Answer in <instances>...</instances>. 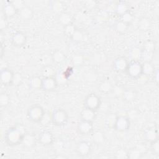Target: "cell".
Masks as SVG:
<instances>
[{
    "instance_id": "cell-1",
    "label": "cell",
    "mask_w": 159,
    "mask_h": 159,
    "mask_svg": "<svg viewBox=\"0 0 159 159\" xmlns=\"http://www.w3.org/2000/svg\"><path fill=\"white\" fill-rule=\"evenodd\" d=\"M25 134L24 126L21 124H18L6 131L4 135V140L8 145L16 146L21 143Z\"/></svg>"
},
{
    "instance_id": "cell-2",
    "label": "cell",
    "mask_w": 159,
    "mask_h": 159,
    "mask_svg": "<svg viewBox=\"0 0 159 159\" xmlns=\"http://www.w3.org/2000/svg\"><path fill=\"white\" fill-rule=\"evenodd\" d=\"M45 114V112L44 109L39 104L30 106L27 112L29 119L34 122H40Z\"/></svg>"
},
{
    "instance_id": "cell-3",
    "label": "cell",
    "mask_w": 159,
    "mask_h": 159,
    "mask_svg": "<svg viewBox=\"0 0 159 159\" xmlns=\"http://www.w3.org/2000/svg\"><path fill=\"white\" fill-rule=\"evenodd\" d=\"M51 121L57 126H63L66 125L68 120L67 112L63 109H55L51 114Z\"/></svg>"
},
{
    "instance_id": "cell-4",
    "label": "cell",
    "mask_w": 159,
    "mask_h": 159,
    "mask_svg": "<svg viewBox=\"0 0 159 159\" xmlns=\"http://www.w3.org/2000/svg\"><path fill=\"white\" fill-rule=\"evenodd\" d=\"M101 104V100L100 97L95 93H90L88 94L84 100V107L96 111Z\"/></svg>"
},
{
    "instance_id": "cell-5",
    "label": "cell",
    "mask_w": 159,
    "mask_h": 159,
    "mask_svg": "<svg viewBox=\"0 0 159 159\" xmlns=\"http://www.w3.org/2000/svg\"><path fill=\"white\" fill-rule=\"evenodd\" d=\"M125 72L130 78L136 80L142 74V64L139 61L132 60L129 63Z\"/></svg>"
},
{
    "instance_id": "cell-6",
    "label": "cell",
    "mask_w": 159,
    "mask_h": 159,
    "mask_svg": "<svg viewBox=\"0 0 159 159\" xmlns=\"http://www.w3.org/2000/svg\"><path fill=\"white\" fill-rule=\"evenodd\" d=\"M130 127V119L127 116H117L113 128L119 132L127 131Z\"/></svg>"
},
{
    "instance_id": "cell-7",
    "label": "cell",
    "mask_w": 159,
    "mask_h": 159,
    "mask_svg": "<svg viewBox=\"0 0 159 159\" xmlns=\"http://www.w3.org/2000/svg\"><path fill=\"white\" fill-rule=\"evenodd\" d=\"M91 145L87 141L80 142L76 147L77 155L81 157H86L91 152Z\"/></svg>"
},
{
    "instance_id": "cell-8",
    "label": "cell",
    "mask_w": 159,
    "mask_h": 159,
    "mask_svg": "<svg viewBox=\"0 0 159 159\" xmlns=\"http://www.w3.org/2000/svg\"><path fill=\"white\" fill-rule=\"evenodd\" d=\"M58 86L57 80L54 77H47L42 78V89L45 91H52Z\"/></svg>"
},
{
    "instance_id": "cell-9",
    "label": "cell",
    "mask_w": 159,
    "mask_h": 159,
    "mask_svg": "<svg viewBox=\"0 0 159 159\" xmlns=\"http://www.w3.org/2000/svg\"><path fill=\"white\" fill-rule=\"evenodd\" d=\"M77 130L79 134L83 135L90 134L93 130V122L81 120L77 125Z\"/></svg>"
},
{
    "instance_id": "cell-10",
    "label": "cell",
    "mask_w": 159,
    "mask_h": 159,
    "mask_svg": "<svg viewBox=\"0 0 159 159\" xmlns=\"http://www.w3.org/2000/svg\"><path fill=\"white\" fill-rule=\"evenodd\" d=\"M14 73L8 68H2L1 70V82L4 86L12 84Z\"/></svg>"
},
{
    "instance_id": "cell-11",
    "label": "cell",
    "mask_w": 159,
    "mask_h": 159,
    "mask_svg": "<svg viewBox=\"0 0 159 159\" xmlns=\"http://www.w3.org/2000/svg\"><path fill=\"white\" fill-rule=\"evenodd\" d=\"M129 61L124 57H119L114 60L112 63L113 68L117 72L125 71L129 65Z\"/></svg>"
},
{
    "instance_id": "cell-12",
    "label": "cell",
    "mask_w": 159,
    "mask_h": 159,
    "mask_svg": "<svg viewBox=\"0 0 159 159\" xmlns=\"http://www.w3.org/2000/svg\"><path fill=\"white\" fill-rule=\"evenodd\" d=\"M11 41L14 46L16 47H20L24 45L26 43L27 37L24 33L17 32L12 35Z\"/></svg>"
},
{
    "instance_id": "cell-13",
    "label": "cell",
    "mask_w": 159,
    "mask_h": 159,
    "mask_svg": "<svg viewBox=\"0 0 159 159\" xmlns=\"http://www.w3.org/2000/svg\"><path fill=\"white\" fill-rule=\"evenodd\" d=\"M39 143L42 145L48 146L52 145L54 142V137L53 134L49 131H43L42 132L37 139Z\"/></svg>"
},
{
    "instance_id": "cell-14",
    "label": "cell",
    "mask_w": 159,
    "mask_h": 159,
    "mask_svg": "<svg viewBox=\"0 0 159 159\" xmlns=\"http://www.w3.org/2000/svg\"><path fill=\"white\" fill-rule=\"evenodd\" d=\"M37 139L34 135L30 133H25L22 138L21 145L25 148L29 149L35 146Z\"/></svg>"
},
{
    "instance_id": "cell-15",
    "label": "cell",
    "mask_w": 159,
    "mask_h": 159,
    "mask_svg": "<svg viewBox=\"0 0 159 159\" xmlns=\"http://www.w3.org/2000/svg\"><path fill=\"white\" fill-rule=\"evenodd\" d=\"M144 138L145 140L150 143L158 140V132L157 129L155 127H150L147 129L144 132Z\"/></svg>"
},
{
    "instance_id": "cell-16",
    "label": "cell",
    "mask_w": 159,
    "mask_h": 159,
    "mask_svg": "<svg viewBox=\"0 0 159 159\" xmlns=\"http://www.w3.org/2000/svg\"><path fill=\"white\" fill-rule=\"evenodd\" d=\"M81 120L89 122H93L96 117V111L86 107H84L80 114Z\"/></svg>"
},
{
    "instance_id": "cell-17",
    "label": "cell",
    "mask_w": 159,
    "mask_h": 159,
    "mask_svg": "<svg viewBox=\"0 0 159 159\" xmlns=\"http://www.w3.org/2000/svg\"><path fill=\"white\" fill-rule=\"evenodd\" d=\"M2 12L5 17H12L17 14L18 12L11 4V1H8L2 6Z\"/></svg>"
},
{
    "instance_id": "cell-18",
    "label": "cell",
    "mask_w": 159,
    "mask_h": 159,
    "mask_svg": "<svg viewBox=\"0 0 159 159\" xmlns=\"http://www.w3.org/2000/svg\"><path fill=\"white\" fill-rule=\"evenodd\" d=\"M17 14L19 17L23 20H29L33 17L34 11L31 7L25 6L19 11Z\"/></svg>"
},
{
    "instance_id": "cell-19",
    "label": "cell",
    "mask_w": 159,
    "mask_h": 159,
    "mask_svg": "<svg viewBox=\"0 0 159 159\" xmlns=\"http://www.w3.org/2000/svg\"><path fill=\"white\" fill-rule=\"evenodd\" d=\"M122 96L124 101L127 102H132L135 100L137 96V93L135 90V89L127 88L124 89Z\"/></svg>"
},
{
    "instance_id": "cell-20",
    "label": "cell",
    "mask_w": 159,
    "mask_h": 159,
    "mask_svg": "<svg viewBox=\"0 0 159 159\" xmlns=\"http://www.w3.org/2000/svg\"><path fill=\"white\" fill-rule=\"evenodd\" d=\"M58 20L60 24H61L62 25H63V27H65L66 25L73 24V17L68 12H63L62 13L59 14L58 17Z\"/></svg>"
},
{
    "instance_id": "cell-21",
    "label": "cell",
    "mask_w": 159,
    "mask_h": 159,
    "mask_svg": "<svg viewBox=\"0 0 159 159\" xmlns=\"http://www.w3.org/2000/svg\"><path fill=\"white\" fill-rule=\"evenodd\" d=\"M115 11L117 15L122 16L125 13L129 11V7L128 4L125 1H119L116 6Z\"/></svg>"
},
{
    "instance_id": "cell-22",
    "label": "cell",
    "mask_w": 159,
    "mask_h": 159,
    "mask_svg": "<svg viewBox=\"0 0 159 159\" xmlns=\"http://www.w3.org/2000/svg\"><path fill=\"white\" fill-rule=\"evenodd\" d=\"M151 25L152 24L150 19L146 17H142L139 19L138 22L137 27L139 30L142 32H145L150 29Z\"/></svg>"
},
{
    "instance_id": "cell-23",
    "label": "cell",
    "mask_w": 159,
    "mask_h": 159,
    "mask_svg": "<svg viewBox=\"0 0 159 159\" xmlns=\"http://www.w3.org/2000/svg\"><path fill=\"white\" fill-rule=\"evenodd\" d=\"M30 88L33 90H39L42 89V79L39 76H32L29 82Z\"/></svg>"
},
{
    "instance_id": "cell-24",
    "label": "cell",
    "mask_w": 159,
    "mask_h": 159,
    "mask_svg": "<svg viewBox=\"0 0 159 159\" xmlns=\"http://www.w3.org/2000/svg\"><path fill=\"white\" fill-rule=\"evenodd\" d=\"M113 88L114 86L112 83L106 80L102 81L98 87L99 91L103 94H109L111 93L113 91Z\"/></svg>"
},
{
    "instance_id": "cell-25",
    "label": "cell",
    "mask_w": 159,
    "mask_h": 159,
    "mask_svg": "<svg viewBox=\"0 0 159 159\" xmlns=\"http://www.w3.org/2000/svg\"><path fill=\"white\" fill-rule=\"evenodd\" d=\"M91 139L94 143L100 145L105 141V135L101 130H96L92 134Z\"/></svg>"
},
{
    "instance_id": "cell-26",
    "label": "cell",
    "mask_w": 159,
    "mask_h": 159,
    "mask_svg": "<svg viewBox=\"0 0 159 159\" xmlns=\"http://www.w3.org/2000/svg\"><path fill=\"white\" fill-rule=\"evenodd\" d=\"M143 152L140 147H136L128 150V158L139 159L142 157Z\"/></svg>"
},
{
    "instance_id": "cell-27",
    "label": "cell",
    "mask_w": 159,
    "mask_h": 159,
    "mask_svg": "<svg viewBox=\"0 0 159 159\" xmlns=\"http://www.w3.org/2000/svg\"><path fill=\"white\" fill-rule=\"evenodd\" d=\"M155 70V68L152 62H143L142 63V74L150 76L152 75Z\"/></svg>"
},
{
    "instance_id": "cell-28",
    "label": "cell",
    "mask_w": 159,
    "mask_h": 159,
    "mask_svg": "<svg viewBox=\"0 0 159 159\" xmlns=\"http://www.w3.org/2000/svg\"><path fill=\"white\" fill-rule=\"evenodd\" d=\"M52 60L55 63H61L65 60V55L61 50H57L52 54Z\"/></svg>"
},
{
    "instance_id": "cell-29",
    "label": "cell",
    "mask_w": 159,
    "mask_h": 159,
    "mask_svg": "<svg viewBox=\"0 0 159 159\" xmlns=\"http://www.w3.org/2000/svg\"><path fill=\"white\" fill-rule=\"evenodd\" d=\"M50 7L52 11L57 14H61L63 12L64 9V4L60 1H53L50 3Z\"/></svg>"
},
{
    "instance_id": "cell-30",
    "label": "cell",
    "mask_w": 159,
    "mask_h": 159,
    "mask_svg": "<svg viewBox=\"0 0 159 159\" xmlns=\"http://www.w3.org/2000/svg\"><path fill=\"white\" fill-rule=\"evenodd\" d=\"M129 25L123 22L121 20L117 21L115 24H114V29L119 34L123 35L126 33L127 31Z\"/></svg>"
},
{
    "instance_id": "cell-31",
    "label": "cell",
    "mask_w": 159,
    "mask_h": 159,
    "mask_svg": "<svg viewBox=\"0 0 159 159\" xmlns=\"http://www.w3.org/2000/svg\"><path fill=\"white\" fill-rule=\"evenodd\" d=\"M154 53L155 52L144 50L142 48L140 60L143 62H152L154 58Z\"/></svg>"
},
{
    "instance_id": "cell-32",
    "label": "cell",
    "mask_w": 159,
    "mask_h": 159,
    "mask_svg": "<svg viewBox=\"0 0 159 159\" xmlns=\"http://www.w3.org/2000/svg\"><path fill=\"white\" fill-rule=\"evenodd\" d=\"M55 71L53 68L50 65H45L42 70V75L43 78L54 76Z\"/></svg>"
},
{
    "instance_id": "cell-33",
    "label": "cell",
    "mask_w": 159,
    "mask_h": 159,
    "mask_svg": "<svg viewBox=\"0 0 159 159\" xmlns=\"http://www.w3.org/2000/svg\"><path fill=\"white\" fill-rule=\"evenodd\" d=\"M70 39L75 43H80L84 39V34L82 31L76 29L73 34L71 36Z\"/></svg>"
},
{
    "instance_id": "cell-34",
    "label": "cell",
    "mask_w": 159,
    "mask_h": 159,
    "mask_svg": "<svg viewBox=\"0 0 159 159\" xmlns=\"http://www.w3.org/2000/svg\"><path fill=\"white\" fill-rule=\"evenodd\" d=\"M142 53V48L139 47L133 48L130 52V55L131 58L134 61H138V60L140 59Z\"/></svg>"
},
{
    "instance_id": "cell-35",
    "label": "cell",
    "mask_w": 159,
    "mask_h": 159,
    "mask_svg": "<svg viewBox=\"0 0 159 159\" xmlns=\"http://www.w3.org/2000/svg\"><path fill=\"white\" fill-rule=\"evenodd\" d=\"M84 60V57L81 54H75L71 58V63L76 66H80L83 63Z\"/></svg>"
},
{
    "instance_id": "cell-36",
    "label": "cell",
    "mask_w": 159,
    "mask_h": 159,
    "mask_svg": "<svg viewBox=\"0 0 159 159\" xmlns=\"http://www.w3.org/2000/svg\"><path fill=\"white\" fill-rule=\"evenodd\" d=\"M121 17V21H122L123 22H124L125 24H126L127 25H128L129 26L132 24V22H133L134 20V15L130 12H127L126 13H125L124 14H123Z\"/></svg>"
},
{
    "instance_id": "cell-37",
    "label": "cell",
    "mask_w": 159,
    "mask_h": 159,
    "mask_svg": "<svg viewBox=\"0 0 159 159\" xmlns=\"http://www.w3.org/2000/svg\"><path fill=\"white\" fill-rule=\"evenodd\" d=\"M10 102V97L6 93H2L0 95V106L2 107H6Z\"/></svg>"
},
{
    "instance_id": "cell-38",
    "label": "cell",
    "mask_w": 159,
    "mask_h": 159,
    "mask_svg": "<svg viewBox=\"0 0 159 159\" xmlns=\"http://www.w3.org/2000/svg\"><path fill=\"white\" fill-rule=\"evenodd\" d=\"M143 50H146V51H149V52H155V43L151 40H147L143 45Z\"/></svg>"
},
{
    "instance_id": "cell-39",
    "label": "cell",
    "mask_w": 159,
    "mask_h": 159,
    "mask_svg": "<svg viewBox=\"0 0 159 159\" xmlns=\"http://www.w3.org/2000/svg\"><path fill=\"white\" fill-rule=\"evenodd\" d=\"M114 157L117 159H127L128 158V150L124 148H119L115 153Z\"/></svg>"
},
{
    "instance_id": "cell-40",
    "label": "cell",
    "mask_w": 159,
    "mask_h": 159,
    "mask_svg": "<svg viewBox=\"0 0 159 159\" xmlns=\"http://www.w3.org/2000/svg\"><path fill=\"white\" fill-rule=\"evenodd\" d=\"M76 29H77L75 27L73 24H71L64 27V32L66 36L70 38Z\"/></svg>"
},
{
    "instance_id": "cell-41",
    "label": "cell",
    "mask_w": 159,
    "mask_h": 159,
    "mask_svg": "<svg viewBox=\"0 0 159 159\" xmlns=\"http://www.w3.org/2000/svg\"><path fill=\"white\" fill-rule=\"evenodd\" d=\"M22 80H23V78H22V76L20 73H14L11 85L19 86V84H20L22 83Z\"/></svg>"
},
{
    "instance_id": "cell-42",
    "label": "cell",
    "mask_w": 159,
    "mask_h": 159,
    "mask_svg": "<svg viewBox=\"0 0 159 159\" xmlns=\"http://www.w3.org/2000/svg\"><path fill=\"white\" fill-rule=\"evenodd\" d=\"M11 4L14 6V7L16 9L17 12L22 9L24 6H25V3L22 0H14L11 1Z\"/></svg>"
},
{
    "instance_id": "cell-43",
    "label": "cell",
    "mask_w": 159,
    "mask_h": 159,
    "mask_svg": "<svg viewBox=\"0 0 159 159\" xmlns=\"http://www.w3.org/2000/svg\"><path fill=\"white\" fill-rule=\"evenodd\" d=\"M117 116H115L114 114H109L107 118H106V124L109 127H113L116 119Z\"/></svg>"
},
{
    "instance_id": "cell-44",
    "label": "cell",
    "mask_w": 159,
    "mask_h": 159,
    "mask_svg": "<svg viewBox=\"0 0 159 159\" xmlns=\"http://www.w3.org/2000/svg\"><path fill=\"white\" fill-rule=\"evenodd\" d=\"M151 144V150L153 154L158 155L159 154V141L158 140L153 142Z\"/></svg>"
},
{
    "instance_id": "cell-45",
    "label": "cell",
    "mask_w": 159,
    "mask_h": 159,
    "mask_svg": "<svg viewBox=\"0 0 159 159\" xmlns=\"http://www.w3.org/2000/svg\"><path fill=\"white\" fill-rule=\"evenodd\" d=\"M97 6V2L96 1L89 0L84 2V6L88 10H92Z\"/></svg>"
},
{
    "instance_id": "cell-46",
    "label": "cell",
    "mask_w": 159,
    "mask_h": 159,
    "mask_svg": "<svg viewBox=\"0 0 159 159\" xmlns=\"http://www.w3.org/2000/svg\"><path fill=\"white\" fill-rule=\"evenodd\" d=\"M149 80V76L147 75H145L144 74H142L139 78H137L136 79L138 84L143 85L147 83V82Z\"/></svg>"
},
{
    "instance_id": "cell-47",
    "label": "cell",
    "mask_w": 159,
    "mask_h": 159,
    "mask_svg": "<svg viewBox=\"0 0 159 159\" xmlns=\"http://www.w3.org/2000/svg\"><path fill=\"white\" fill-rule=\"evenodd\" d=\"M108 18V14L105 11H101L97 14V19L99 21H105Z\"/></svg>"
},
{
    "instance_id": "cell-48",
    "label": "cell",
    "mask_w": 159,
    "mask_h": 159,
    "mask_svg": "<svg viewBox=\"0 0 159 159\" xmlns=\"http://www.w3.org/2000/svg\"><path fill=\"white\" fill-rule=\"evenodd\" d=\"M7 27V22L6 19L4 18H2L0 21V29L1 30H4Z\"/></svg>"
},
{
    "instance_id": "cell-49",
    "label": "cell",
    "mask_w": 159,
    "mask_h": 159,
    "mask_svg": "<svg viewBox=\"0 0 159 159\" xmlns=\"http://www.w3.org/2000/svg\"><path fill=\"white\" fill-rule=\"evenodd\" d=\"M152 76H153V81L154 82L158 84V69H155L153 73L152 74Z\"/></svg>"
},
{
    "instance_id": "cell-50",
    "label": "cell",
    "mask_w": 159,
    "mask_h": 159,
    "mask_svg": "<svg viewBox=\"0 0 159 159\" xmlns=\"http://www.w3.org/2000/svg\"><path fill=\"white\" fill-rule=\"evenodd\" d=\"M1 57H2V56H3V50H4V48L2 47V45H1Z\"/></svg>"
}]
</instances>
